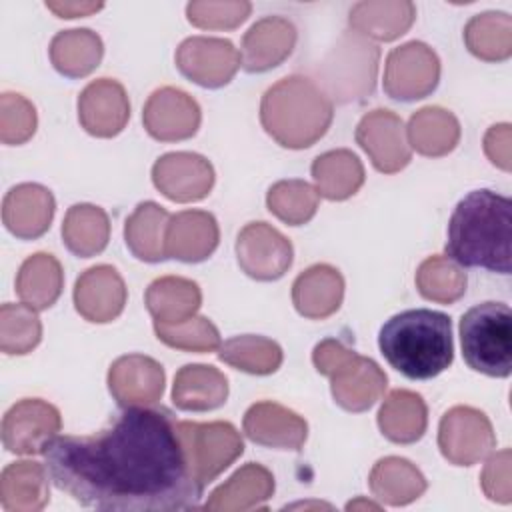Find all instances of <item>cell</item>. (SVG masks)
Segmentation results:
<instances>
[{
  "instance_id": "1",
  "label": "cell",
  "mask_w": 512,
  "mask_h": 512,
  "mask_svg": "<svg viewBox=\"0 0 512 512\" xmlns=\"http://www.w3.org/2000/svg\"><path fill=\"white\" fill-rule=\"evenodd\" d=\"M56 488L110 512L200 508L198 480L178 422L164 408L128 406L94 436H52L42 446Z\"/></svg>"
},
{
  "instance_id": "2",
  "label": "cell",
  "mask_w": 512,
  "mask_h": 512,
  "mask_svg": "<svg viewBox=\"0 0 512 512\" xmlns=\"http://www.w3.org/2000/svg\"><path fill=\"white\" fill-rule=\"evenodd\" d=\"M446 256L466 268L512 272V202L494 190L468 192L448 222Z\"/></svg>"
},
{
  "instance_id": "3",
  "label": "cell",
  "mask_w": 512,
  "mask_h": 512,
  "mask_svg": "<svg viewBox=\"0 0 512 512\" xmlns=\"http://www.w3.org/2000/svg\"><path fill=\"white\" fill-rule=\"evenodd\" d=\"M386 362L410 380H430L454 360L452 320L430 308H412L388 318L378 334Z\"/></svg>"
},
{
  "instance_id": "4",
  "label": "cell",
  "mask_w": 512,
  "mask_h": 512,
  "mask_svg": "<svg viewBox=\"0 0 512 512\" xmlns=\"http://www.w3.org/2000/svg\"><path fill=\"white\" fill-rule=\"evenodd\" d=\"M464 362L486 376L508 378L512 372V312L504 302H480L460 320Z\"/></svg>"
},
{
  "instance_id": "5",
  "label": "cell",
  "mask_w": 512,
  "mask_h": 512,
  "mask_svg": "<svg viewBox=\"0 0 512 512\" xmlns=\"http://www.w3.org/2000/svg\"><path fill=\"white\" fill-rule=\"evenodd\" d=\"M294 40V26L282 18H266L254 24L244 38L246 70L262 72L276 66L286 54L292 52Z\"/></svg>"
}]
</instances>
